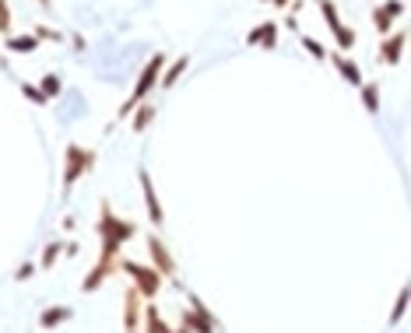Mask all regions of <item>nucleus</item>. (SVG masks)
I'll return each mask as SVG.
<instances>
[{
  "mask_svg": "<svg viewBox=\"0 0 411 333\" xmlns=\"http://www.w3.org/2000/svg\"><path fill=\"white\" fill-rule=\"evenodd\" d=\"M95 232H99V260L102 263H120V256H123V246L137 235V225L134 221H127V218H120L116 211H113V204L109 200H102L99 204V225H95Z\"/></svg>",
  "mask_w": 411,
  "mask_h": 333,
  "instance_id": "nucleus-1",
  "label": "nucleus"
},
{
  "mask_svg": "<svg viewBox=\"0 0 411 333\" xmlns=\"http://www.w3.org/2000/svg\"><path fill=\"white\" fill-rule=\"evenodd\" d=\"M165 64H169V57H165V53H155V57H148V64L141 67V74H137V85H134V92L127 95V102L120 106L116 120H130V113H134V109H137L144 99H151V92L158 88V78H162Z\"/></svg>",
  "mask_w": 411,
  "mask_h": 333,
  "instance_id": "nucleus-2",
  "label": "nucleus"
},
{
  "mask_svg": "<svg viewBox=\"0 0 411 333\" xmlns=\"http://www.w3.org/2000/svg\"><path fill=\"white\" fill-rule=\"evenodd\" d=\"M99 162L95 148H81V144H67L64 151V197H71V190L78 186V179H85Z\"/></svg>",
  "mask_w": 411,
  "mask_h": 333,
  "instance_id": "nucleus-3",
  "label": "nucleus"
},
{
  "mask_svg": "<svg viewBox=\"0 0 411 333\" xmlns=\"http://www.w3.org/2000/svg\"><path fill=\"white\" fill-rule=\"evenodd\" d=\"M120 270L130 277V284L137 288V295L144 298V302H155L158 295H162V284H165V277L151 267V263H137V260H127V256H120Z\"/></svg>",
  "mask_w": 411,
  "mask_h": 333,
  "instance_id": "nucleus-4",
  "label": "nucleus"
},
{
  "mask_svg": "<svg viewBox=\"0 0 411 333\" xmlns=\"http://www.w3.org/2000/svg\"><path fill=\"white\" fill-rule=\"evenodd\" d=\"M186 302H190V309H183V316H179V326L186 333H218V319L208 305L200 302V295L186 291Z\"/></svg>",
  "mask_w": 411,
  "mask_h": 333,
  "instance_id": "nucleus-5",
  "label": "nucleus"
},
{
  "mask_svg": "<svg viewBox=\"0 0 411 333\" xmlns=\"http://www.w3.org/2000/svg\"><path fill=\"white\" fill-rule=\"evenodd\" d=\"M148 256H151V267H155L165 281H176V277H179V263H176V256L169 253V246L162 242L158 232L148 235Z\"/></svg>",
  "mask_w": 411,
  "mask_h": 333,
  "instance_id": "nucleus-6",
  "label": "nucleus"
},
{
  "mask_svg": "<svg viewBox=\"0 0 411 333\" xmlns=\"http://www.w3.org/2000/svg\"><path fill=\"white\" fill-rule=\"evenodd\" d=\"M404 11H407L404 0H383V4L372 8V29L379 36H390L393 25H397V18H404Z\"/></svg>",
  "mask_w": 411,
  "mask_h": 333,
  "instance_id": "nucleus-7",
  "label": "nucleus"
},
{
  "mask_svg": "<svg viewBox=\"0 0 411 333\" xmlns=\"http://www.w3.org/2000/svg\"><path fill=\"white\" fill-rule=\"evenodd\" d=\"M137 183H141V197H144L148 221H151L155 228H162V225H165V211H162V200H158V193H155V183H151L148 169H137Z\"/></svg>",
  "mask_w": 411,
  "mask_h": 333,
  "instance_id": "nucleus-8",
  "label": "nucleus"
},
{
  "mask_svg": "<svg viewBox=\"0 0 411 333\" xmlns=\"http://www.w3.org/2000/svg\"><path fill=\"white\" fill-rule=\"evenodd\" d=\"M141 316H144V298L137 295L134 284L123 288V333H141Z\"/></svg>",
  "mask_w": 411,
  "mask_h": 333,
  "instance_id": "nucleus-9",
  "label": "nucleus"
},
{
  "mask_svg": "<svg viewBox=\"0 0 411 333\" xmlns=\"http://www.w3.org/2000/svg\"><path fill=\"white\" fill-rule=\"evenodd\" d=\"M404 46H407V36H404L400 29H393L390 36H383V43H379V50H376V60H379L383 67H397L400 57H404Z\"/></svg>",
  "mask_w": 411,
  "mask_h": 333,
  "instance_id": "nucleus-10",
  "label": "nucleus"
},
{
  "mask_svg": "<svg viewBox=\"0 0 411 333\" xmlns=\"http://www.w3.org/2000/svg\"><path fill=\"white\" fill-rule=\"evenodd\" d=\"M278 29H281L278 22H260L257 29H250V32H246V46H253V50H267V53H271V50L278 46Z\"/></svg>",
  "mask_w": 411,
  "mask_h": 333,
  "instance_id": "nucleus-11",
  "label": "nucleus"
},
{
  "mask_svg": "<svg viewBox=\"0 0 411 333\" xmlns=\"http://www.w3.org/2000/svg\"><path fill=\"white\" fill-rule=\"evenodd\" d=\"M116 274H120V263H102V260H95V267H92V270L85 274V281H81V291H85V295H95V291H99L109 277H116Z\"/></svg>",
  "mask_w": 411,
  "mask_h": 333,
  "instance_id": "nucleus-12",
  "label": "nucleus"
},
{
  "mask_svg": "<svg viewBox=\"0 0 411 333\" xmlns=\"http://www.w3.org/2000/svg\"><path fill=\"white\" fill-rule=\"evenodd\" d=\"M327 60L337 67V74H341V78H344L351 88H358V85L365 81V78H362V67H358L351 57H344V53H327Z\"/></svg>",
  "mask_w": 411,
  "mask_h": 333,
  "instance_id": "nucleus-13",
  "label": "nucleus"
},
{
  "mask_svg": "<svg viewBox=\"0 0 411 333\" xmlns=\"http://www.w3.org/2000/svg\"><path fill=\"white\" fill-rule=\"evenodd\" d=\"M71 319H74V309L71 305H50V309L39 312V326L43 330H57V326H64Z\"/></svg>",
  "mask_w": 411,
  "mask_h": 333,
  "instance_id": "nucleus-14",
  "label": "nucleus"
},
{
  "mask_svg": "<svg viewBox=\"0 0 411 333\" xmlns=\"http://www.w3.org/2000/svg\"><path fill=\"white\" fill-rule=\"evenodd\" d=\"M190 71V57H176L172 64H165V71H162V78H158V88H176L179 85V78Z\"/></svg>",
  "mask_w": 411,
  "mask_h": 333,
  "instance_id": "nucleus-15",
  "label": "nucleus"
},
{
  "mask_svg": "<svg viewBox=\"0 0 411 333\" xmlns=\"http://www.w3.org/2000/svg\"><path fill=\"white\" fill-rule=\"evenodd\" d=\"M155 116H158L155 102H151V99H144V102H141V106L130 113V130H134V134H144V130L155 123Z\"/></svg>",
  "mask_w": 411,
  "mask_h": 333,
  "instance_id": "nucleus-16",
  "label": "nucleus"
},
{
  "mask_svg": "<svg viewBox=\"0 0 411 333\" xmlns=\"http://www.w3.org/2000/svg\"><path fill=\"white\" fill-rule=\"evenodd\" d=\"M144 330L141 333H172V326L165 323V316H162V309L155 305V302H144Z\"/></svg>",
  "mask_w": 411,
  "mask_h": 333,
  "instance_id": "nucleus-17",
  "label": "nucleus"
},
{
  "mask_svg": "<svg viewBox=\"0 0 411 333\" xmlns=\"http://www.w3.org/2000/svg\"><path fill=\"white\" fill-rule=\"evenodd\" d=\"M355 92H358V99H362L365 113H369V116H376V113H379V85H376V81H362Z\"/></svg>",
  "mask_w": 411,
  "mask_h": 333,
  "instance_id": "nucleus-18",
  "label": "nucleus"
},
{
  "mask_svg": "<svg viewBox=\"0 0 411 333\" xmlns=\"http://www.w3.org/2000/svg\"><path fill=\"white\" fill-rule=\"evenodd\" d=\"M330 36H334V43H337V53H351V50L358 46V32H355V29H348L344 22H341Z\"/></svg>",
  "mask_w": 411,
  "mask_h": 333,
  "instance_id": "nucleus-19",
  "label": "nucleus"
},
{
  "mask_svg": "<svg viewBox=\"0 0 411 333\" xmlns=\"http://www.w3.org/2000/svg\"><path fill=\"white\" fill-rule=\"evenodd\" d=\"M4 46H8V53H36V50H39V39H36L32 32H29V36H15V32H11Z\"/></svg>",
  "mask_w": 411,
  "mask_h": 333,
  "instance_id": "nucleus-20",
  "label": "nucleus"
},
{
  "mask_svg": "<svg viewBox=\"0 0 411 333\" xmlns=\"http://www.w3.org/2000/svg\"><path fill=\"white\" fill-rule=\"evenodd\" d=\"M313 4H316V11H320V18L327 22V29L334 32V29L341 25V11H337V4H334V0H313Z\"/></svg>",
  "mask_w": 411,
  "mask_h": 333,
  "instance_id": "nucleus-21",
  "label": "nucleus"
},
{
  "mask_svg": "<svg viewBox=\"0 0 411 333\" xmlns=\"http://www.w3.org/2000/svg\"><path fill=\"white\" fill-rule=\"evenodd\" d=\"M39 92H43L50 102H53V99H60V95H64V81H60V74H43Z\"/></svg>",
  "mask_w": 411,
  "mask_h": 333,
  "instance_id": "nucleus-22",
  "label": "nucleus"
},
{
  "mask_svg": "<svg viewBox=\"0 0 411 333\" xmlns=\"http://www.w3.org/2000/svg\"><path fill=\"white\" fill-rule=\"evenodd\" d=\"M60 256H64V242H46V249H43V256H39V263H36V267H43V270H53Z\"/></svg>",
  "mask_w": 411,
  "mask_h": 333,
  "instance_id": "nucleus-23",
  "label": "nucleus"
},
{
  "mask_svg": "<svg viewBox=\"0 0 411 333\" xmlns=\"http://www.w3.org/2000/svg\"><path fill=\"white\" fill-rule=\"evenodd\" d=\"M299 43H302V50H306L316 64H327V46H323L320 39H313V36H299Z\"/></svg>",
  "mask_w": 411,
  "mask_h": 333,
  "instance_id": "nucleus-24",
  "label": "nucleus"
},
{
  "mask_svg": "<svg viewBox=\"0 0 411 333\" xmlns=\"http://www.w3.org/2000/svg\"><path fill=\"white\" fill-rule=\"evenodd\" d=\"M39 43H67V36L60 32V29H50V25H36V32H32Z\"/></svg>",
  "mask_w": 411,
  "mask_h": 333,
  "instance_id": "nucleus-25",
  "label": "nucleus"
},
{
  "mask_svg": "<svg viewBox=\"0 0 411 333\" xmlns=\"http://www.w3.org/2000/svg\"><path fill=\"white\" fill-rule=\"evenodd\" d=\"M22 95H25L32 106H50V99L39 92V85H29V81H22Z\"/></svg>",
  "mask_w": 411,
  "mask_h": 333,
  "instance_id": "nucleus-26",
  "label": "nucleus"
},
{
  "mask_svg": "<svg viewBox=\"0 0 411 333\" xmlns=\"http://www.w3.org/2000/svg\"><path fill=\"white\" fill-rule=\"evenodd\" d=\"M404 312H407V291L400 288V295H397V305H393V312H390V319H386V323H390V326H397V323L404 319Z\"/></svg>",
  "mask_w": 411,
  "mask_h": 333,
  "instance_id": "nucleus-27",
  "label": "nucleus"
},
{
  "mask_svg": "<svg viewBox=\"0 0 411 333\" xmlns=\"http://www.w3.org/2000/svg\"><path fill=\"white\" fill-rule=\"evenodd\" d=\"M11 25H15L11 4H8V0H0V36H11Z\"/></svg>",
  "mask_w": 411,
  "mask_h": 333,
  "instance_id": "nucleus-28",
  "label": "nucleus"
},
{
  "mask_svg": "<svg viewBox=\"0 0 411 333\" xmlns=\"http://www.w3.org/2000/svg\"><path fill=\"white\" fill-rule=\"evenodd\" d=\"M32 274H36V263H22V267L15 270V281L25 284V281H32Z\"/></svg>",
  "mask_w": 411,
  "mask_h": 333,
  "instance_id": "nucleus-29",
  "label": "nucleus"
},
{
  "mask_svg": "<svg viewBox=\"0 0 411 333\" xmlns=\"http://www.w3.org/2000/svg\"><path fill=\"white\" fill-rule=\"evenodd\" d=\"M67 43H71V46H74L78 53H85V50H88V43H85V36H78V32H74V36H67Z\"/></svg>",
  "mask_w": 411,
  "mask_h": 333,
  "instance_id": "nucleus-30",
  "label": "nucleus"
},
{
  "mask_svg": "<svg viewBox=\"0 0 411 333\" xmlns=\"http://www.w3.org/2000/svg\"><path fill=\"white\" fill-rule=\"evenodd\" d=\"M78 253H81L78 242H64V256H78Z\"/></svg>",
  "mask_w": 411,
  "mask_h": 333,
  "instance_id": "nucleus-31",
  "label": "nucleus"
},
{
  "mask_svg": "<svg viewBox=\"0 0 411 333\" xmlns=\"http://www.w3.org/2000/svg\"><path fill=\"white\" fill-rule=\"evenodd\" d=\"M60 228H64V232H74V228H78V221H74V218H71V214H67V218H64V225H60Z\"/></svg>",
  "mask_w": 411,
  "mask_h": 333,
  "instance_id": "nucleus-32",
  "label": "nucleus"
},
{
  "mask_svg": "<svg viewBox=\"0 0 411 333\" xmlns=\"http://www.w3.org/2000/svg\"><path fill=\"white\" fill-rule=\"evenodd\" d=\"M267 4H274L278 11H288V4H292V0H267Z\"/></svg>",
  "mask_w": 411,
  "mask_h": 333,
  "instance_id": "nucleus-33",
  "label": "nucleus"
},
{
  "mask_svg": "<svg viewBox=\"0 0 411 333\" xmlns=\"http://www.w3.org/2000/svg\"><path fill=\"white\" fill-rule=\"evenodd\" d=\"M36 4H39L43 11H53V0H36Z\"/></svg>",
  "mask_w": 411,
  "mask_h": 333,
  "instance_id": "nucleus-34",
  "label": "nucleus"
},
{
  "mask_svg": "<svg viewBox=\"0 0 411 333\" xmlns=\"http://www.w3.org/2000/svg\"><path fill=\"white\" fill-rule=\"evenodd\" d=\"M260 4H267V0H260Z\"/></svg>",
  "mask_w": 411,
  "mask_h": 333,
  "instance_id": "nucleus-35",
  "label": "nucleus"
},
{
  "mask_svg": "<svg viewBox=\"0 0 411 333\" xmlns=\"http://www.w3.org/2000/svg\"><path fill=\"white\" fill-rule=\"evenodd\" d=\"M0 67H4V60H0Z\"/></svg>",
  "mask_w": 411,
  "mask_h": 333,
  "instance_id": "nucleus-36",
  "label": "nucleus"
}]
</instances>
